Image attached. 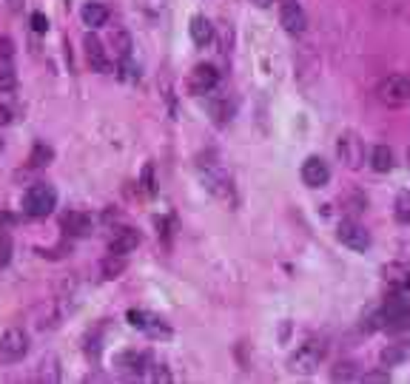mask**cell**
<instances>
[{
  "instance_id": "obj_1",
  "label": "cell",
  "mask_w": 410,
  "mask_h": 384,
  "mask_svg": "<svg viewBox=\"0 0 410 384\" xmlns=\"http://www.w3.org/2000/svg\"><path fill=\"white\" fill-rule=\"evenodd\" d=\"M376 316H379V327H384L387 333H404V330H410V302H407V296L404 293L387 296L384 307Z\"/></svg>"
},
{
  "instance_id": "obj_2",
  "label": "cell",
  "mask_w": 410,
  "mask_h": 384,
  "mask_svg": "<svg viewBox=\"0 0 410 384\" xmlns=\"http://www.w3.org/2000/svg\"><path fill=\"white\" fill-rule=\"evenodd\" d=\"M55 205H57V191H55L52 185H46V182L32 185L26 194H23V211H26L29 217H35V220L49 217V214L55 211Z\"/></svg>"
},
{
  "instance_id": "obj_3",
  "label": "cell",
  "mask_w": 410,
  "mask_h": 384,
  "mask_svg": "<svg viewBox=\"0 0 410 384\" xmlns=\"http://www.w3.org/2000/svg\"><path fill=\"white\" fill-rule=\"evenodd\" d=\"M29 333L23 327H9L4 336H0V361L4 364H15L21 358H26L29 353Z\"/></svg>"
},
{
  "instance_id": "obj_4",
  "label": "cell",
  "mask_w": 410,
  "mask_h": 384,
  "mask_svg": "<svg viewBox=\"0 0 410 384\" xmlns=\"http://www.w3.org/2000/svg\"><path fill=\"white\" fill-rule=\"evenodd\" d=\"M379 100L390 108H399L404 103H410V77L404 74H390L379 83Z\"/></svg>"
},
{
  "instance_id": "obj_5",
  "label": "cell",
  "mask_w": 410,
  "mask_h": 384,
  "mask_svg": "<svg viewBox=\"0 0 410 384\" xmlns=\"http://www.w3.org/2000/svg\"><path fill=\"white\" fill-rule=\"evenodd\" d=\"M217 86H220V72H217L211 63H199V66H194V72L188 74V91H191L194 97L211 94Z\"/></svg>"
},
{
  "instance_id": "obj_6",
  "label": "cell",
  "mask_w": 410,
  "mask_h": 384,
  "mask_svg": "<svg viewBox=\"0 0 410 384\" xmlns=\"http://www.w3.org/2000/svg\"><path fill=\"white\" fill-rule=\"evenodd\" d=\"M199 168H202V179H205V188L211 191L214 197H220V200H231V176L217 165V162H199Z\"/></svg>"
},
{
  "instance_id": "obj_7",
  "label": "cell",
  "mask_w": 410,
  "mask_h": 384,
  "mask_svg": "<svg viewBox=\"0 0 410 384\" xmlns=\"http://www.w3.org/2000/svg\"><path fill=\"white\" fill-rule=\"evenodd\" d=\"M336 151H339V157H342V162H345L348 168H353V171L362 168V162H365V142H362L359 134H353V131L339 134Z\"/></svg>"
},
{
  "instance_id": "obj_8",
  "label": "cell",
  "mask_w": 410,
  "mask_h": 384,
  "mask_svg": "<svg viewBox=\"0 0 410 384\" xmlns=\"http://www.w3.org/2000/svg\"><path fill=\"white\" fill-rule=\"evenodd\" d=\"M336 237H339V242L348 245L350 251H359V254H362V251L370 248V234H367L365 225H359L356 220H345V222H339Z\"/></svg>"
},
{
  "instance_id": "obj_9",
  "label": "cell",
  "mask_w": 410,
  "mask_h": 384,
  "mask_svg": "<svg viewBox=\"0 0 410 384\" xmlns=\"http://www.w3.org/2000/svg\"><path fill=\"white\" fill-rule=\"evenodd\" d=\"M322 356H325L322 341H305V344L297 350V356L291 358V370H294V373H314V370L319 367Z\"/></svg>"
},
{
  "instance_id": "obj_10",
  "label": "cell",
  "mask_w": 410,
  "mask_h": 384,
  "mask_svg": "<svg viewBox=\"0 0 410 384\" xmlns=\"http://www.w3.org/2000/svg\"><path fill=\"white\" fill-rule=\"evenodd\" d=\"M128 324L137 327V330H143V333H148V336H154V339H168L171 336L168 324L160 316L145 313V310H128Z\"/></svg>"
},
{
  "instance_id": "obj_11",
  "label": "cell",
  "mask_w": 410,
  "mask_h": 384,
  "mask_svg": "<svg viewBox=\"0 0 410 384\" xmlns=\"http://www.w3.org/2000/svg\"><path fill=\"white\" fill-rule=\"evenodd\" d=\"M328 179H331V168H328L325 159L308 157V159L302 162V182H305L308 188H322V185H328Z\"/></svg>"
},
{
  "instance_id": "obj_12",
  "label": "cell",
  "mask_w": 410,
  "mask_h": 384,
  "mask_svg": "<svg viewBox=\"0 0 410 384\" xmlns=\"http://www.w3.org/2000/svg\"><path fill=\"white\" fill-rule=\"evenodd\" d=\"M279 23L285 26V32L302 35L305 26H308V18H305V12H302L299 4H294V0H285V4L279 6Z\"/></svg>"
},
{
  "instance_id": "obj_13",
  "label": "cell",
  "mask_w": 410,
  "mask_h": 384,
  "mask_svg": "<svg viewBox=\"0 0 410 384\" xmlns=\"http://www.w3.org/2000/svg\"><path fill=\"white\" fill-rule=\"evenodd\" d=\"M83 46H86V60H89V66H92V72H111V60H109V52H106V46L94 38V35H86L83 38Z\"/></svg>"
},
{
  "instance_id": "obj_14",
  "label": "cell",
  "mask_w": 410,
  "mask_h": 384,
  "mask_svg": "<svg viewBox=\"0 0 410 384\" xmlns=\"http://www.w3.org/2000/svg\"><path fill=\"white\" fill-rule=\"evenodd\" d=\"M137 245H140V234H137L134 228H120V231L111 237V242H109V254L126 256V254L137 251Z\"/></svg>"
},
{
  "instance_id": "obj_15",
  "label": "cell",
  "mask_w": 410,
  "mask_h": 384,
  "mask_svg": "<svg viewBox=\"0 0 410 384\" xmlns=\"http://www.w3.org/2000/svg\"><path fill=\"white\" fill-rule=\"evenodd\" d=\"M63 228L72 237H86V234H92V217L83 211H69V214H63Z\"/></svg>"
},
{
  "instance_id": "obj_16",
  "label": "cell",
  "mask_w": 410,
  "mask_h": 384,
  "mask_svg": "<svg viewBox=\"0 0 410 384\" xmlns=\"http://www.w3.org/2000/svg\"><path fill=\"white\" fill-rule=\"evenodd\" d=\"M188 32H191V40H194L196 46H209V43L214 40V26H211V21H209V18H202V15L191 18Z\"/></svg>"
},
{
  "instance_id": "obj_17",
  "label": "cell",
  "mask_w": 410,
  "mask_h": 384,
  "mask_svg": "<svg viewBox=\"0 0 410 384\" xmlns=\"http://www.w3.org/2000/svg\"><path fill=\"white\" fill-rule=\"evenodd\" d=\"M80 18H83L86 26L97 29V26H106V23H109V9H106L103 4H86V6L80 9Z\"/></svg>"
},
{
  "instance_id": "obj_18",
  "label": "cell",
  "mask_w": 410,
  "mask_h": 384,
  "mask_svg": "<svg viewBox=\"0 0 410 384\" xmlns=\"http://www.w3.org/2000/svg\"><path fill=\"white\" fill-rule=\"evenodd\" d=\"M370 165H373V171L387 174V171L393 168V151H390L387 145H376L373 154H370Z\"/></svg>"
},
{
  "instance_id": "obj_19",
  "label": "cell",
  "mask_w": 410,
  "mask_h": 384,
  "mask_svg": "<svg viewBox=\"0 0 410 384\" xmlns=\"http://www.w3.org/2000/svg\"><path fill=\"white\" fill-rule=\"evenodd\" d=\"M126 256H120V254H109L106 259H103V265H100V273H103V279H117L123 271H126Z\"/></svg>"
},
{
  "instance_id": "obj_20",
  "label": "cell",
  "mask_w": 410,
  "mask_h": 384,
  "mask_svg": "<svg viewBox=\"0 0 410 384\" xmlns=\"http://www.w3.org/2000/svg\"><path fill=\"white\" fill-rule=\"evenodd\" d=\"M111 46H114V55H117V60H126V57H131V35L128 32H123V29H117L114 35H111Z\"/></svg>"
},
{
  "instance_id": "obj_21",
  "label": "cell",
  "mask_w": 410,
  "mask_h": 384,
  "mask_svg": "<svg viewBox=\"0 0 410 384\" xmlns=\"http://www.w3.org/2000/svg\"><path fill=\"white\" fill-rule=\"evenodd\" d=\"M40 381H49V384L60 381V358H57V356L49 353V356L40 361Z\"/></svg>"
},
{
  "instance_id": "obj_22",
  "label": "cell",
  "mask_w": 410,
  "mask_h": 384,
  "mask_svg": "<svg viewBox=\"0 0 410 384\" xmlns=\"http://www.w3.org/2000/svg\"><path fill=\"white\" fill-rule=\"evenodd\" d=\"M15 86H18V72L12 60L0 57V91H15Z\"/></svg>"
},
{
  "instance_id": "obj_23",
  "label": "cell",
  "mask_w": 410,
  "mask_h": 384,
  "mask_svg": "<svg viewBox=\"0 0 410 384\" xmlns=\"http://www.w3.org/2000/svg\"><path fill=\"white\" fill-rule=\"evenodd\" d=\"M55 159V151H52V145H46V142H38L35 148H32V157H29V162L35 165V168H43V165H49Z\"/></svg>"
},
{
  "instance_id": "obj_24",
  "label": "cell",
  "mask_w": 410,
  "mask_h": 384,
  "mask_svg": "<svg viewBox=\"0 0 410 384\" xmlns=\"http://www.w3.org/2000/svg\"><path fill=\"white\" fill-rule=\"evenodd\" d=\"M393 214L401 225H410V191H401L396 197V205H393Z\"/></svg>"
},
{
  "instance_id": "obj_25",
  "label": "cell",
  "mask_w": 410,
  "mask_h": 384,
  "mask_svg": "<svg viewBox=\"0 0 410 384\" xmlns=\"http://www.w3.org/2000/svg\"><path fill=\"white\" fill-rule=\"evenodd\" d=\"M410 356V347L401 341V344H390L384 353H382V361L390 367V364H396V361H401V358H407Z\"/></svg>"
},
{
  "instance_id": "obj_26",
  "label": "cell",
  "mask_w": 410,
  "mask_h": 384,
  "mask_svg": "<svg viewBox=\"0 0 410 384\" xmlns=\"http://www.w3.org/2000/svg\"><path fill=\"white\" fill-rule=\"evenodd\" d=\"M140 188H143V194H145V197H154L157 182H154V165H151V162H145V165H143V174H140Z\"/></svg>"
},
{
  "instance_id": "obj_27",
  "label": "cell",
  "mask_w": 410,
  "mask_h": 384,
  "mask_svg": "<svg viewBox=\"0 0 410 384\" xmlns=\"http://www.w3.org/2000/svg\"><path fill=\"white\" fill-rule=\"evenodd\" d=\"M211 114H214V123H217V125H226V123L231 120V106H228V100L211 103Z\"/></svg>"
},
{
  "instance_id": "obj_28",
  "label": "cell",
  "mask_w": 410,
  "mask_h": 384,
  "mask_svg": "<svg viewBox=\"0 0 410 384\" xmlns=\"http://www.w3.org/2000/svg\"><path fill=\"white\" fill-rule=\"evenodd\" d=\"M120 77H123L126 83H134V80H140V69L131 63V57L120 60Z\"/></svg>"
},
{
  "instance_id": "obj_29",
  "label": "cell",
  "mask_w": 410,
  "mask_h": 384,
  "mask_svg": "<svg viewBox=\"0 0 410 384\" xmlns=\"http://www.w3.org/2000/svg\"><path fill=\"white\" fill-rule=\"evenodd\" d=\"M12 262V237L0 234V268H6Z\"/></svg>"
},
{
  "instance_id": "obj_30",
  "label": "cell",
  "mask_w": 410,
  "mask_h": 384,
  "mask_svg": "<svg viewBox=\"0 0 410 384\" xmlns=\"http://www.w3.org/2000/svg\"><path fill=\"white\" fill-rule=\"evenodd\" d=\"M32 29H35L38 35H43V32H49V21H46V15H40V12H35V15H32Z\"/></svg>"
},
{
  "instance_id": "obj_31",
  "label": "cell",
  "mask_w": 410,
  "mask_h": 384,
  "mask_svg": "<svg viewBox=\"0 0 410 384\" xmlns=\"http://www.w3.org/2000/svg\"><path fill=\"white\" fill-rule=\"evenodd\" d=\"M12 55H15V43H12L9 38H0V57L12 60Z\"/></svg>"
},
{
  "instance_id": "obj_32",
  "label": "cell",
  "mask_w": 410,
  "mask_h": 384,
  "mask_svg": "<svg viewBox=\"0 0 410 384\" xmlns=\"http://www.w3.org/2000/svg\"><path fill=\"white\" fill-rule=\"evenodd\" d=\"M9 123H12V108L0 106V125H9Z\"/></svg>"
},
{
  "instance_id": "obj_33",
  "label": "cell",
  "mask_w": 410,
  "mask_h": 384,
  "mask_svg": "<svg viewBox=\"0 0 410 384\" xmlns=\"http://www.w3.org/2000/svg\"><path fill=\"white\" fill-rule=\"evenodd\" d=\"M387 373H365V381H387Z\"/></svg>"
},
{
  "instance_id": "obj_34",
  "label": "cell",
  "mask_w": 410,
  "mask_h": 384,
  "mask_svg": "<svg viewBox=\"0 0 410 384\" xmlns=\"http://www.w3.org/2000/svg\"><path fill=\"white\" fill-rule=\"evenodd\" d=\"M6 6H9L12 12H21V9H23V0H6Z\"/></svg>"
},
{
  "instance_id": "obj_35",
  "label": "cell",
  "mask_w": 410,
  "mask_h": 384,
  "mask_svg": "<svg viewBox=\"0 0 410 384\" xmlns=\"http://www.w3.org/2000/svg\"><path fill=\"white\" fill-rule=\"evenodd\" d=\"M399 288H401V293H404V296H410V276H404Z\"/></svg>"
},
{
  "instance_id": "obj_36",
  "label": "cell",
  "mask_w": 410,
  "mask_h": 384,
  "mask_svg": "<svg viewBox=\"0 0 410 384\" xmlns=\"http://www.w3.org/2000/svg\"><path fill=\"white\" fill-rule=\"evenodd\" d=\"M251 4H254L257 9H268V6L274 4V0H251Z\"/></svg>"
},
{
  "instance_id": "obj_37",
  "label": "cell",
  "mask_w": 410,
  "mask_h": 384,
  "mask_svg": "<svg viewBox=\"0 0 410 384\" xmlns=\"http://www.w3.org/2000/svg\"><path fill=\"white\" fill-rule=\"evenodd\" d=\"M0 151H4V140H0Z\"/></svg>"
},
{
  "instance_id": "obj_38",
  "label": "cell",
  "mask_w": 410,
  "mask_h": 384,
  "mask_svg": "<svg viewBox=\"0 0 410 384\" xmlns=\"http://www.w3.org/2000/svg\"><path fill=\"white\" fill-rule=\"evenodd\" d=\"M407 159H410V151H407Z\"/></svg>"
},
{
  "instance_id": "obj_39",
  "label": "cell",
  "mask_w": 410,
  "mask_h": 384,
  "mask_svg": "<svg viewBox=\"0 0 410 384\" xmlns=\"http://www.w3.org/2000/svg\"><path fill=\"white\" fill-rule=\"evenodd\" d=\"M0 231H4V228H0Z\"/></svg>"
}]
</instances>
